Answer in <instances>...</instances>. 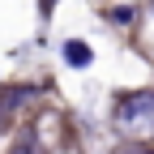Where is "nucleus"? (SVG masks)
<instances>
[{
    "instance_id": "f257e3e1",
    "label": "nucleus",
    "mask_w": 154,
    "mask_h": 154,
    "mask_svg": "<svg viewBox=\"0 0 154 154\" xmlns=\"http://www.w3.org/2000/svg\"><path fill=\"white\" fill-rule=\"evenodd\" d=\"M111 124L116 133L128 141V146H141L154 137V90H133L124 94L111 111Z\"/></svg>"
},
{
    "instance_id": "39448f33",
    "label": "nucleus",
    "mask_w": 154,
    "mask_h": 154,
    "mask_svg": "<svg viewBox=\"0 0 154 154\" xmlns=\"http://www.w3.org/2000/svg\"><path fill=\"white\" fill-rule=\"evenodd\" d=\"M111 22H133V9L120 5V9H111Z\"/></svg>"
},
{
    "instance_id": "423d86ee",
    "label": "nucleus",
    "mask_w": 154,
    "mask_h": 154,
    "mask_svg": "<svg viewBox=\"0 0 154 154\" xmlns=\"http://www.w3.org/2000/svg\"><path fill=\"white\" fill-rule=\"evenodd\" d=\"M116 154H154V150H146V146H120Z\"/></svg>"
},
{
    "instance_id": "7ed1b4c3",
    "label": "nucleus",
    "mask_w": 154,
    "mask_h": 154,
    "mask_svg": "<svg viewBox=\"0 0 154 154\" xmlns=\"http://www.w3.org/2000/svg\"><path fill=\"white\" fill-rule=\"evenodd\" d=\"M26 94H30V90H13V94H9V99H0V133H5V124H9V116H13V107H17V103H22V99H26Z\"/></svg>"
},
{
    "instance_id": "f03ea898",
    "label": "nucleus",
    "mask_w": 154,
    "mask_h": 154,
    "mask_svg": "<svg viewBox=\"0 0 154 154\" xmlns=\"http://www.w3.org/2000/svg\"><path fill=\"white\" fill-rule=\"evenodd\" d=\"M60 56H64V64H69V69H90V60H94L90 43H82V38H69V43L60 47Z\"/></svg>"
},
{
    "instance_id": "20e7f679",
    "label": "nucleus",
    "mask_w": 154,
    "mask_h": 154,
    "mask_svg": "<svg viewBox=\"0 0 154 154\" xmlns=\"http://www.w3.org/2000/svg\"><path fill=\"white\" fill-rule=\"evenodd\" d=\"M13 154H38V141L34 137H22V141L13 146Z\"/></svg>"
}]
</instances>
